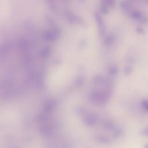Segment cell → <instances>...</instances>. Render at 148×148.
I'll use <instances>...</instances> for the list:
<instances>
[{
    "label": "cell",
    "instance_id": "obj_1",
    "mask_svg": "<svg viewBox=\"0 0 148 148\" xmlns=\"http://www.w3.org/2000/svg\"><path fill=\"white\" fill-rule=\"evenodd\" d=\"M127 14L132 19L137 20L142 24L148 23V17L138 10L131 9L127 13Z\"/></svg>",
    "mask_w": 148,
    "mask_h": 148
},
{
    "label": "cell",
    "instance_id": "obj_2",
    "mask_svg": "<svg viewBox=\"0 0 148 148\" xmlns=\"http://www.w3.org/2000/svg\"><path fill=\"white\" fill-rule=\"evenodd\" d=\"M95 18L96 23L98 25L99 36L101 37L103 36L105 34V25L103 20L101 16L98 13H96L95 14Z\"/></svg>",
    "mask_w": 148,
    "mask_h": 148
},
{
    "label": "cell",
    "instance_id": "obj_3",
    "mask_svg": "<svg viewBox=\"0 0 148 148\" xmlns=\"http://www.w3.org/2000/svg\"><path fill=\"white\" fill-rule=\"evenodd\" d=\"M98 121V119L97 116L93 114H90L87 115L84 120V123L89 126L95 125Z\"/></svg>",
    "mask_w": 148,
    "mask_h": 148
},
{
    "label": "cell",
    "instance_id": "obj_4",
    "mask_svg": "<svg viewBox=\"0 0 148 148\" xmlns=\"http://www.w3.org/2000/svg\"><path fill=\"white\" fill-rule=\"evenodd\" d=\"M119 6L123 11L128 13L132 9V2L128 1H121L119 2Z\"/></svg>",
    "mask_w": 148,
    "mask_h": 148
},
{
    "label": "cell",
    "instance_id": "obj_5",
    "mask_svg": "<svg viewBox=\"0 0 148 148\" xmlns=\"http://www.w3.org/2000/svg\"><path fill=\"white\" fill-rule=\"evenodd\" d=\"M102 126L105 129L110 131H113L116 127L114 121L110 119H106L103 120L102 122Z\"/></svg>",
    "mask_w": 148,
    "mask_h": 148
},
{
    "label": "cell",
    "instance_id": "obj_6",
    "mask_svg": "<svg viewBox=\"0 0 148 148\" xmlns=\"http://www.w3.org/2000/svg\"><path fill=\"white\" fill-rule=\"evenodd\" d=\"M116 37L113 34H108L103 38V43L106 46L112 45L115 41Z\"/></svg>",
    "mask_w": 148,
    "mask_h": 148
},
{
    "label": "cell",
    "instance_id": "obj_7",
    "mask_svg": "<svg viewBox=\"0 0 148 148\" xmlns=\"http://www.w3.org/2000/svg\"><path fill=\"white\" fill-rule=\"evenodd\" d=\"M95 139L97 142L102 144H109L110 142V140L106 136L98 135L95 137Z\"/></svg>",
    "mask_w": 148,
    "mask_h": 148
},
{
    "label": "cell",
    "instance_id": "obj_8",
    "mask_svg": "<svg viewBox=\"0 0 148 148\" xmlns=\"http://www.w3.org/2000/svg\"><path fill=\"white\" fill-rule=\"evenodd\" d=\"M108 73L109 75L112 77V76H114L117 75L119 73V68L117 65L114 64H112L110 65L108 67Z\"/></svg>",
    "mask_w": 148,
    "mask_h": 148
},
{
    "label": "cell",
    "instance_id": "obj_9",
    "mask_svg": "<svg viewBox=\"0 0 148 148\" xmlns=\"http://www.w3.org/2000/svg\"><path fill=\"white\" fill-rule=\"evenodd\" d=\"M100 9H101V12L105 14H108L109 11H110V8L108 6V5H107V3H106L105 0L104 1H102L101 2V5H100Z\"/></svg>",
    "mask_w": 148,
    "mask_h": 148
},
{
    "label": "cell",
    "instance_id": "obj_10",
    "mask_svg": "<svg viewBox=\"0 0 148 148\" xmlns=\"http://www.w3.org/2000/svg\"><path fill=\"white\" fill-rule=\"evenodd\" d=\"M112 131H113V135L114 137H120L123 134V129L119 127H116V128Z\"/></svg>",
    "mask_w": 148,
    "mask_h": 148
},
{
    "label": "cell",
    "instance_id": "obj_11",
    "mask_svg": "<svg viewBox=\"0 0 148 148\" xmlns=\"http://www.w3.org/2000/svg\"><path fill=\"white\" fill-rule=\"evenodd\" d=\"M132 72V68L130 65H126L124 68V73L125 76L130 75Z\"/></svg>",
    "mask_w": 148,
    "mask_h": 148
},
{
    "label": "cell",
    "instance_id": "obj_12",
    "mask_svg": "<svg viewBox=\"0 0 148 148\" xmlns=\"http://www.w3.org/2000/svg\"><path fill=\"white\" fill-rule=\"evenodd\" d=\"M141 106L142 108L148 113V99H145L142 100L141 102Z\"/></svg>",
    "mask_w": 148,
    "mask_h": 148
},
{
    "label": "cell",
    "instance_id": "obj_13",
    "mask_svg": "<svg viewBox=\"0 0 148 148\" xmlns=\"http://www.w3.org/2000/svg\"><path fill=\"white\" fill-rule=\"evenodd\" d=\"M139 134L142 136H148V127L143 128L140 131Z\"/></svg>",
    "mask_w": 148,
    "mask_h": 148
},
{
    "label": "cell",
    "instance_id": "obj_14",
    "mask_svg": "<svg viewBox=\"0 0 148 148\" xmlns=\"http://www.w3.org/2000/svg\"><path fill=\"white\" fill-rule=\"evenodd\" d=\"M136 31L138 33V34H140V35H143L144 34H145V31H144V29L142 28V27H137L136 28Z\"/></svg>",
    "mask_w": 148,
    "mask_h": 148
},
{
    "label": "cell",
    "instance_id": "obj_15",
    "mask_svg": "<svg viewBox=\"0 0 148 148\" xmlns=\"http://www.w3.org/2000/svg\"><path fill=\"white\" fill-rule=\"evenodd\" d=\"M144 148H148V143H147V144H146L145 145V147Z\"/></svg>",
    "mask_w": 148,
    "mask_h": 148
},
{
    "label": "cell",
    "instance_id": "obj_16",
    "mask_svg": "<svg viewBox=\"0 0 148 148\" xmlns=\"http://www.w3.org/2000/svg\"><path fill=\"white\" fill-rule=\"evenodd\" d=\"M51 148H62L61 147H51Z\"/></svg>",
    "mask_w": 148,
    "mask_h": 148
},
{
    "label": "cell",
    "instance_id": "obj_17",
    "mask_svg": "<svg viewBox=\"0 0 148 148\" xmlns=\"http://www.w3.org/2000/svg\"><path fill=\"white\" fill-rule=\"evenodd\" d=\"M13 148H18V147H13Z\"/></svg>",
    "mask_w": 148,
    "mask_h": 148
},
{
    "label": "cell",
    "instance_id": "obj_18",
    "mask_svg": "<svg viewBox=\"0 0 148 148\" xmlns=\"http://www.w3.org/2000/svg\"><path fill=\"white\" fill-rule=\"evenodd\" d=\"M147 3H148V1H147Z\"/></svg>",
    "mask_w": 148,
    "mask_h": 148
}]
</instances>
